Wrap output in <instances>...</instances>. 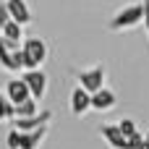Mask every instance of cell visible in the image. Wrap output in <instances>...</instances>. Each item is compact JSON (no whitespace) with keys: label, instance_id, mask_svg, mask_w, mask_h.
<instances>
[{"label":"cell","instance_id":"9c48e42d","mask_svg":"<svg viewBox=\"0 0 149 149\" xmlns=\"http://www.w3.org/2000/svg\"><path fill=\"white\" fill-rule=\"evenodd\" d=\"M5 5H8V13H10V18L16 21V24H29L31 21V10H29V5H26V0H5Z\"/></svg>","mask_w":149,"mask_h":149},{"label":"cell","instance_id":"ac0fdd59","mask_svg":"<svg viewBox=\"0 0 149 149\" xmlns=\"http://www.w3.org/2000/svg\"><path fill=\"white\" fill-rule=\"evenodd\" d=\"M10 21V13H8V5L5 3H0V26H5Z\"/></svg>","mask_w":149,"mask_h":149},{"label":"cell","instance_id":"7c38bea8","mask_svg":"<svg viewBox=\"0 0 149 149\" xmlns=\"http://www.w3.org/2000/svg\"><path fill=\"white\" fill-rule=\"evenodd\" d=\"M0 31H3V39H5L10 47H21V24H16V21L10 18L5 26H0Z\"/></svg>","mask_w":149,"mask_h":149},{"label":"cell","instance_id":"277c9868","mask_svg":"<svg viewBox=\"0 0 149 149\" xmlns=\"http://www.w3.org/2000/svg\"><path fill=\"white\" fill-rule=\"evenodd\" d=\"M24 81H26V86H29V92H31V97L34 100H42L45 97V86H47V76L42 73V71H26L24 76H21Z\"/></svg>","mask_w":149,"mask_h":149},{"label":"cell","instance_id":"7a4b0ae2","mask_svg":"<svg viewBox=\"0 0 149 149\" xmlns=\"http://www.w3.org/2000/svg\"><path fill=\"white\" fill-rule=\"evenodd\" d=\"M141 18H144V5H126V8H123L118 16H113V21H110V29L120 31V29L136 26Z\"/></svg>","mask_w":149,"mask_h":149},{"label":"cell","instance_id":"e0dca14e","mask_svg":"<svg viewBox=\"0 0 149 149\" xmlns=\"http://www.w3.org/2000/svg\"><path fill=\"white\" fill-rule=\"evenodd\" d=\"M5 144H8V149H18V147H21V131H18V128H13V131L8 134Z\"/></svg>","mask_w":149,"mask_h":149},{"label":"cell","instance_id":"6da1fadb","mask_svg":"<svg viewBox=\"0 0 149 149\" xmlns=\"http://www.w3.org/2000/svg\"><path fill=\"white\" fill-rule=\"evenodd\" d=\"M21 55H24V68L26 71H34V68H39L47 60L50 52H47V45L39 37H29V39L21 42Z\"/></svg>","mask_w":149,"mask_h":149},{"label":"cell","instance_id":"8fae6325","mask_svg":"<svg viewBox=\"0 0 149 149\" xmlns=\"http://www.w3.org/2000/svg\"><path fill=\"white\" fill-rule=\"evenodd\" d=\"M45 134H47V126H39L34 131H21V147L18 149H37L39 141L45 139Z\"/></svg>","mask_w":149,"mask_h":149},{"label":"cell","instance_id":"d6986e66","mask_svg":"<svg viewBox=\"0 0 149 149\" xmlns=\"http://www.w3.org/2000/svg\"><path fill=\"white\" fill-rule=\"evenodd\" d=\"M141 5H144V18H141V21H144V26H147V34H149V0H144Z\"/></svg>","mask_w":149,"mask_h":149},{"label":"cell","instance_id":"4fadbf2b","mask_svg":"<svg viewBox=\"0 0 149 149\" xmlns=\"http://www.w3.org/2000/svg\"><path fill=\"white\" fill-rule=\"evenodd\" d=\"M118 128H120V131H123V136L128 139V147H131V149H136V144L144 139V136L136 131V123H134V120H128V118H126V120H120V123H118Z\"/></svg>","mask_w":149,"mask_h":149},{"label":"cell","instance_id":"2e32d148","mask_svg":"<svg viewBox=\"0 0 149 149\" xmlns=\"http://www.w3.org/2000/svg\"><path fill=\"white\" fill-rule=\"evenodd\" d=\"M8 118H13V102L5 94H0V120H8Z\"/></svg>","mask_w":149,"mask_h":149},{"label":"cell","instance_id":"5b68a950","mask_svg":"<svg viewBox=\"0 0 149 149\" xmlns=\"http://www.w3.org/2000/svg\"><path fill=\"white\" fill-rule=\"evenodd\" d=\"M5 97H8L13 105H18V102H24L26 97H31V92H29V86H26L24 79H10V81L5 84Z\"/></svg>","mask_w":149,"mask_h":149},{"label":"cell","instance_id":"3957f363","mask_svg":"<svg viewBox=\"0 0 149 149\" xmlns=\"http://www.w3.org/2000/svg\"><path fill=\"white\" fill-rule=\"evenodd\" d=\"M79 86H84L89 94H94L97 89H102V86H105V68L97 65V68L81 71V73H79Z\"/></svg>","mask_w":149,"mask_h":149},{"label":"cell","instance_id":"8992f818","mask_svg":"<svg viewBox=\"0 0 149 149\" xmlns=\"http://www.w3.org/2000/svg\"><path fill=\"white\" fill-rule=\"evenodd\" d=\"M100 134L105 136V141H107L113 149H131V147H128V139L123 136V131H120L118 126H113V123L102 126V128H100Z\"/></svg>","mask_w":149,"mask_h":149},{"label":"cell","instance_id":"ffe728a7","mask_svg":"<svg viewBox=\"0 0 149 149\" xmlns=\"http://www.w3.org/2000/svg\"><path fill=\"white\" fill-rule=\"evenodd\" d=\"M136 149H149V144H147V141H144V139H141V141L136 144Z\"/></svg>","mask_w":149,"mask_h":149},{"label":"cell","instance_id":"9a60e30c","mask_svg":"<svg viewBox=\"0 0 149 149\" xmlns=\"http://www.w3.org/2000/svg\"><path fill=\"white\" fill-rule=\"evenodd\" d=\"M10 50H13V47L3 39V34H0V65H3V68H10Z\"/></svg>","mask_w":149,"mask_h":149},{"label":"cell","instance_id":"30bf717a","mask_svg":"<svg viewBox=\"0 0 149 149\" xmlns=\"http://www.w3.org/2000/svg\"><path fill=\"white\" fill-rule=\"evenodd\" d=\"M113 105H115V92L113 89H105L102 86V89H97L92 94V107L94 110H110Z\"/></svg>","mask_w":149,"mask_h":149},{"label":"cell","instance_id":"44dd1931","mask_svg":"<svg viewBox=\"0 0 149 149\" xmlns=\"http://www.w3.org/2000/svg\"><path fill=\"white\" fill-rule=\"evenodd\" d=\"M144 141H147V144H149V131H147V134H144Z\"/></svg>","mask_w":149,"mask_h":149},{"label":"cell","instance_id":"ba28073f","mask_svg":"<svg viewBox=\"0 0 149 149\" xmlns=\"http://www.w3.org/2000/svg\"><path fill=\"white\" fill-rule=\"evenodd\" d=\"M50 118H52L50 113L39 110V113H34V115H29V118H16V128H18V131H34V128H39V126H47Z\"/></svg>","mask_w":149,"mask_h":149},{"label":"cell","instance_id":"5bb4252c","mask_svg":"<svg viewBox=\"0 0 149 149\" xmlns=\"http://www.w3.org/2000/svg\"><path fill=\"white\" fill-rule=\"evenodd\" d=\"M34 113H39V110H37V100H34V97H26L24 102L13 105V118H29V115H34Z\"/></svg>","mask_w":149,"mask_h":149},{"label":"cell","instance_id":"52a82bcc","mask_svg":"<svg viewBox=\"0 0 149 149\" xmlns=\"http://www.w3.org/2000/svg\"><path fill=\"white\" fill-rule=\"evenodd\" d=\"M89 107H92V94L84 86H76L73 94H71V110H73V115H84Z\"/></svg>","mask_w":149,"mask_h":149}]
</instances>
